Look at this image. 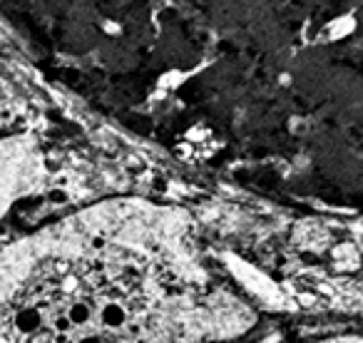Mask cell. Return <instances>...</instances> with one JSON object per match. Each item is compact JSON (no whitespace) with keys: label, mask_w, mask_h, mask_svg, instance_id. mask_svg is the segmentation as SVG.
Masks as SVG:
<instances>
[{"label":"cell","mask_w":363,"mask_h":343,"mask_svg":"<svg viewBox=\"0 0 363 343\" xmlns=\"http://www.w3.org/2000/svg\"><path fill=\"white\" fill-rule=\"evenodd\" d=\"M254 323L160 204L102 202L0 247V343H234Z\"/></svg>","instance_id":"cell-1"},{"label":"cell","mask_w":363,"mask_h":343,"mask_svg":"<svg viewBox=\"0 0 363 343\" xmlns=\"http://www.w3.org/2000/svg\"><path fill=\"white\" fill-rule=\"evenodd\" d=\"M38 157L26 140L0 142V214L35 179Z\"/></svg>","instance_id":"cell-2"},{"label":"cell","mask_w":363,"mask_h":343,"mask_svg":"<svg viewBox=\"0 0 363 343\" xmlns=\"http://www.w3.org/2000/svg\"><path fill=\"white\" fill-rule=\"evenodd\" d=\"M294 343H361V333H358V328H348V331L318 333V336H308Z\"/></svg>","instance_id":"cell-3"}]
</instances>
